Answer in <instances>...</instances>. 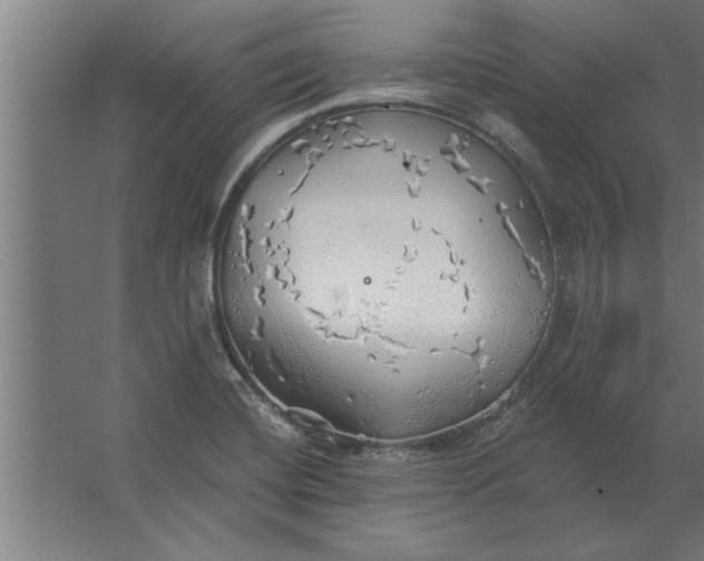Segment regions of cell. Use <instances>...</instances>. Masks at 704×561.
<instances>
[{"instance_id": "6da1fadb", "label": "cell", "mask_w": 704, "mask_h": 561, "mask_svg": "<svg viewBox=\"0 0 704 561\" xmlns=\"http://www.w3.org/2000/svg\"><path fill=\"white\" fill-rule=\"evenodd\" d=\"M432 186L431 158L405 144L362 140L316 154L264 208L243 291L260 311L294 309L314 332L355 343L383 366L451 355L478 368L473 352L486 357L466 336L490 351L467 327L524 319L546 277L531 256L461 250Z\"/></svg>"}]
</instances>
